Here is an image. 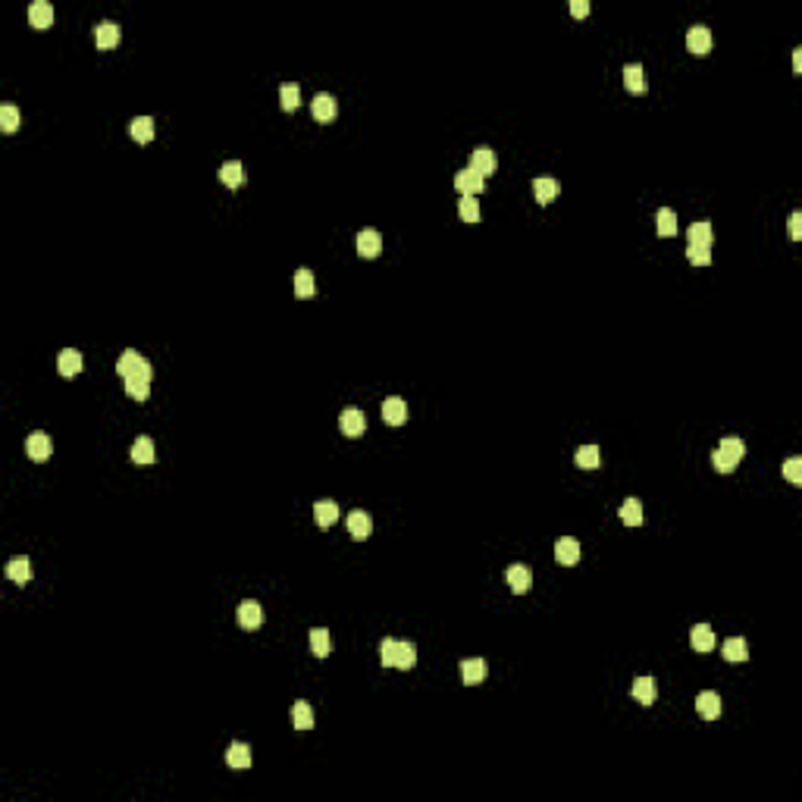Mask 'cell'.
Instances as JSON below:
<instances>
[{
    "mask_svg": "<svg viewBox=\"0 0 802 802\" xmlns=\"http://www.w3.org/2000/svg\"><path fill=\"white\" fill-rule=\"evenodd\" d=\"M116 373L123 376L126 395H129L132 401H144V398H148V392H150V380H154V367H150V364H148V360H144L138 351L126 348L123 358L116 360Z\"/></svg>",
    "mask_w": 802,
    "mask_h": 802,
    "instance_id": "cell-1",
    "label": "cell"
},
{
    "mask_svg": "<svg viewBox=\"0 0 802 802\" xmlns=\"http://www.w3.org/2000/svg\"><path fill=\"white\" fill-rule=\"evenodd\" d=\"M380 661H382V667H401V671H408V667L417 665V649L408 639H382Z\"/></svg>",
    "mask_w": 802,
    "mask_h": 802,
    "instance_id": "cell-2",
    "label": "cell"
},
{
    "mask_svg": "<svg viewBox=\"0 0 802 802\" xmlns=\"http://www.w3.org/2000/svg\"><path fill=\"white\" fill-rule=\"evenodd\" d=\"M743 455H746V442L736 439V436H727V439L718 442V449H714V455H712V464L721 473H730V470L743 461Z\"/></svg>",
    "mask_w": 802,
    "mask_h": 802,
    "instance_id": "cell-3",
    "label": "cell"
},
{
    "mask_svg": "<svg viewBox=\"0 0 802 802\" xmlns=\"http://www.w3.org/2000/svg\"><path fill=\"white\" fill-rule=\"evenodd\" d=\"M470 170H473L476 176H483V179H486V176H492V173L498 170L496 150L486 148V144H483V148H476L473 154H470Z\"/></svg>",
    "mask_w": 802,
    "mask_h": 802,
    "instance_id": "cell-4",
    "label": "cell"
},
{
    "mask_svg": "<svg viewBox=\"0 0 802 802\" xmlns=\"http://www.w3.org/2000/svg\"><path fill=\"white\" fill-rule=\"evenodd\" d=\"M382 420H386L389 427H401V423L408 420V401L401 398V395H389V398L382 401Z\"/></svg>",
    "mask_w": 802,
    "mask_h": 802,
    "instance_id": "cell-5",
    "label": "cell"
},
{
    "mask_svg": "<svg viewBox=\"0 0 802 802\" xmlns=\"http://www.w3.org/2000/svg\"><path fill=\"white\" fill-rule=\"evenodd\" d=\"M260 624H264V608H260V602H254V598L242 602V605H238V627H242V630H260Z\"/></svg>",
    "mask_w": 802,
    "mask_h": 802,
    "instance_id": "cell-6",
    "label": "cell"
},
{
    "mask_svg": "<svg viewBox=\"0 0 802 802\" xmlns=\"http://www.w3.org/2000/svg\"><path fill=\"white\" fill-rule=\"evenodd\" d=\"M311 110H313V119H317V123H333L335 113H339V104H335L333 95L320 91V95L311 101Z\"/></svg>",
    "mask_w": 802,
    "mask_h": 802,
    "instance_id": "cell-7",
    "label": "cell"
},
{
    "mask_svg": "<svg viewBox=\"0 0 802 802\" xmlns=\"http://www.w3.org/2000/svg\"><path fill=\"white\" fill-rule=\"evenodd\" d=\"M119 38H123V32H119V26L110 19L97 22L95 26V41H97V50H113L116 44H119Z\"/></svg>",
    "mask_w": 802,
    "mask_h": 802,
    "instance_id": "cell-8",
    "label": "cell"
},
{
    "mask_svg": "<svg viewBox=\"0 0 802 802\" xmlns=\"http://www.w3.org/2000/svg\"><path fill=\"white\" fill-rule=\"evenodd\" d=\"M85 367V360H82V351H75V348H63L60 358H57V370H60V376H66V380H72V376H79Z\"/></svg>",
    "mask_w": 802,
    "mask_h": 802,
    "instance_id": "cell-9",
    "label": "cell"
},
{
    "mask_svg": "<svg viewBox=\"0 0 802 802\" xmlns=\"http://www.w3.org/2000/svg\"><path fill=\"white\" fill-rule=\"evenodd\" d=\"M455 188L461 191V197H476L480 191L486 188V179H483V176H476V173L467 166V170H461V173L455 176Z\"/></svg>",
    "mask_w": 802,
    "mask_h": 802,
    "instance_id": "cell-10",
    "label": "cell"
},
{
    "mask_svg": "<svg viewBox=\"0 0 802 802\" xmlns=\"http://www.w3.org/2000/svg\"><path fill=\"white\" fill-rule=\"evenodd\" d=\"M358 254H360V257H367V260L380 257V254H382V235H380V232H376V229L358 232Z\"/></svg>",
    "mask_w": 802,
    "mask_h": 802,
    "instance_id": "cell-11",
    "label": "cell"
},
{
    "mask_svg": "<svg viewBox=\"0 0 802 802\" xmlns=\"http://www.w3.org/2000/svg\"><path fill=\"white\" fill-rule=\"evenodd\" d=\"M26 451L32 461H48L50 451H54V442H50V436L48 433H32L26 439Z\"/></svg>",
    "mask_w": 802,
    "mask_h": 802,
    "instance_id": "cell-12",
    "label": "cell"
},
{
    "mask_svg": "<svg viewBox=\"0 0 802 802\" xmlns=\"http://www.w3.org/2000/svg\"><path fill=\"white\" fill-rule=\"evenodd\" d=\"M630 693L639 705H652V702L658 699V683H655V677H636Z\"/></svg>",
    "mask_w": 802,
    "mask_h": 802,
    "instance_id": "cell-13",
    "label": "cell"
},
{
    "mask_svg": "<svg viewBox=\"0 0 802 802\" xmlns=\"http://www.w3.org/2000/svg\"><path fill=\"white\" fill-rule=\"evenodd\" d=\"M555 558H558V565H565V567L577 565V561H580V542L574 536H561L555 542Z\"/></svg>",
    "mask_w": 802,
    "mask_h": 802,
    "instance_id": "cell-14",
    "label": "cell"
},
{
    "mask_svg": "<svg viewBox=\"0 0 802 802\" xmlns=\"http://www.w3.org/2000/svg\"><path fill=\"white\" fill-rule=\"evenodd\" d=\"M28 26L32 28H50L54 26V7L48 0H35L28 7Z\"/></svg>",
    "mask_w": 802,
    "mask_h": 802,
    "instance_id": "cell-15",
    "label": "cell"
},
{
    "mask_svg": "<svg viewBox=\"0 0 802 802\" xmlns=\"http://www.w3.org/2000/svg\"><path fill=\"white\" fill-rule=\"evenodd\" d=\"M533 195H536L539 204H551V201L561 195V182H558L555 176H539L536 182H533Z\"/></svg>",
    "mask_w": 802,
    "mask_h": 802,
    "instance_id": "cell-16",
    "label": "cell"
},
{
    "mask_svg": "<svg viewBox=\"0 0 802 802\" xmlns=\"http://www.w3.org/2000/svg\"><path fill=\"white\" fill-rule=\"evenodd\" d=\"M687 48L693 50L696 57H705L708 50H712V32H708L705 26H693L687 35Z\"/></svg>",
    "mask_w": 802,
    "mask_h": 802,
    "instance_id": "cell-17",
    "label": "cell"
},
{
    "mask_svg": "<svg viewBox=\"0 0 802 802\" xmlns=\"http://www.w3.org/2000/svg\"><path fill=\"white\" fill-rule=\"evenodd\" d=\"M251 761H254V752L251 746H245V743H232L229 749H226V765L229 768H251Z\"/></svg>",
    "mask_w": 802,
    "mask_h": 802,
    "instance_id": "cell-18",
    "label": "cell"
},
{
    "mask_svg": "<svg viewBox=\"0 0 802 802\" xmlns=\"http://www.w3.org/2000/svg\"><path fill=\"white\" fill-rule=\"evenodd\" d=\"M348 533H351V539H367L373 533V520H370L367 511H351L348 514Z\"/></svg>",
    "mask_w": 802,
    "mask_h": 802,
    "instance_id": "cell-19",
    "label": "cell"
},
{
    "mask_svg": "<svg viewBox=\"0 0 802 802\" xmlns=\"http://www.w3.org/2000/svg\"><path fill=\"white\" fill-rule=\"evenodd\" d=\"M339 427H342V433L351 436V439H354V436H360V433H364V427H367V420H364V411H358V408L342 411Z\"/></svg>",
    "mask_w": 802,
    "mask_h": 802,
    "instance_id": "cell-20",
    "label": "cell"
},
{
    "mask_svg": "<svg viewBox=\"0 0 802 802\" xmlns=\"http://www.w3.org/2000/svg\"><path fill=\"white\" fill-rule=\"evenodd\" d=\"M313 517H317V527H333L335 520H339V505L333 502V498H320L317 505H313Z\"/></svg>",
    "mask_w": 802,
    "mask_h": 802,
    "instance_id": "cell-21",
    "label": "cell"
},
{
    "mask_svg": "<svg viewBox=\"0 0 802 802\" xmlns=\"http://www.w3.org/2000/svg\"><path fill=\"white\" fill-rule=\"evenodd\" d=\"M505 577H508V586L514 592H527L533 586V571L527 565H511Z\"/></svg>",
    "mask_w": 802,
    "mask_h": 802,
    "instance_id": "cell-22",
    "label": "cell"
},
{
    "mask_svg": "<svg viewBox=\"0 0 802 802\" xmlns=\"http://www.w3.org/2000/svg\"><path fill=\"white\" fill-rule=\"evenodd\" d=\"M696 712H699L705 721H714L721 714V696L712 693V689L699 693V696H696Z\"/></svg>",
    "mask_w": 802,
    "mask_h": 802,
    "instance_id": "cell-23",
    "label": "cell"
},
{
    "mask_svg": "<svg viewBox=\"0 0 802 802\" xmlns=\"http://www.w3.org/2000/svg\"><path fill=\"white\" fill-rule=\"evenodd\" d=\"M689 643H693V649L696 652H712L714 649V630L708 624H696L693 627V633H689Z\"/></svg>",
    "mask_w": 802,
    "mask_h": 802,
    "instance_id": "cell-24",
    "label": "cell"
},
{
    "mask_svg": "<svg viewBox=\"0 0 802 802\" xmlns=\"http://www.w3.org/2000/svg\"><path fill=\"white\" fill-rule=\"evenodd\" d=\"M461 680L467 683V687H476V683H483L486 680V661L483 658H467L461 665Z\"/></svg>",
    "mask_w": 802,
    "mask_h": 802,
    "instance_id": "cell-25",
    "label": "cell"
},
{
    "mask_svg": "<svg viewBox=\"0 0 802 802\" xmlns=\"http://www.w3.org/2000/svg\"><path fill=\"white\" fill-rule=\"evenodd\" d=\"M219 182H223L226 188H238V185L245 182V166L238 164V160L223 164V166H219Z\"/></svg>",
    "mask_w": 802,
    "mask_h": 802,
    "instance_id": "cell-26",
    "label": "cell"
},
{
    "mask_svg": "<svg viewBox=\"0 0 802 802\" xmlns=\"http://www.w3.org/2000/svg\"><path fill=\"white\" fill-rule=\"evenodd\" d=\"M687 238H689V245H696V248H712V223H708V219L693 223L687 229Z\"/></svg>",
    "mask_w": 802,
    "mask_h": 802,
    "instance_id": "cell-27",
    "label": "cell"
},
{
    "mask_svg": "<svg viewBox=\"0 0 802 802\" xmlns=\"http://www.w3.org/2000/svg\"><path fill=\"white\" fill-rule=\"evenodd\" d=\"M7 577L13 580V583L26 586L28 580H32V561H28V558H13L7 565Z\"/></svg>",
    "mask_w": 802,
    "mask_h": 802,
    "instance_id": "cell-28",
    "label": "cell"
},
{
    "mask_svg": "<svg viewBox=\"0 0 802 802\" xmlns=\"http://www.w3.org/2000/svg\"><path fill=\"white\" fill-rule=\"evenodd\" d=\"M132 461H135V464H154L157 461V449H154V442H150L148 436L135 439V445H132Z\"/></svg>",
    "mask_w": 802,
    "mask_h": 802,
    "instance_id": "cell-29",
    "label": "cell"
},
{
    "mask_svg": "<svg viewBox=\"0 0 802 802\" xmlns=\"http://www.w3.org/2000/svg\"><path fill=\"white\" fill-rule=\"evenodd\" d=\"M129 132H132V138H135L138 144H148L150 138H154V119L150 116H138V119H132V126H129Z\"/></svg>",
    "mask_w": 802,
    "mask_h": 802,
    "instance_id": "cell-30",
    "label": "cell"
},
{
    "mask_svg": "<svg viewBox=\"0 0 802 802\" xmlns=\"http://www.w3.org/2000/svg\"><path fill=\"white\" fill-rule=\"evenodd\" d=\"M624 85L633 95H643V91H646V79H643V66H639V63L624 66Z\"/></svg>",
    "mask_w": 802,
    "mask_h": 802,
    "instance_id": "cell-31",
    "label": "cell"
},
{
    "mask_svg": "<svg viewBox=\"0 0 802 802\" xmlns=\"http://www.w3.org/2000/svg\"><path fill=\"white\" fill-rule=\"evenodd\" d=\"M618 514L627 527H639L643 524V502H639V498H627V502L620 505Z\"/></svg>",
    "mask_w": 802,
    "mask_h": 802,
    "instance_id": "cell-32",
    "label": "cell"
},
{
    "mask_svg": "<svg viewBox=\"0 0 802 802\" xmlns=\"http://www.w3.org/2000/svg\"><path fill=\"white\" fill-rule=\"evenodd\" d=\"M655 229H658V235H661V238L677 235V213H674L671 207H661L658 217H655Z\"/></svg>",
    "mask_w": 802,
    "mask_h": 802,
    "instance_id": "cell-33",
    "label": "cell"
},
{
    "mask_svg": "<svg viewBox=\"0 0 802 802\" xmlns=\"http://www.w3.org/2000/svg\"><path fill=\"white\" fill-rule=\"evenodd\" d=\"M574 461H577V467H583V470H596L598 464H602V451H598L596 445H583V449H577Z\"/></svg>",
    "mask_w": 802,
    "mask_h": 802,
    "instance_id": "cell-34",
    "label": "cell"
},
{
    "mask_svg": "<svg viewBox=\"0 0 802 802\" xmlns=\"http://www.w3.org/2000/svg\"><path fill=\"white\" fill-rule=\"evenodd\" d=\"M292 721H295V727H298V730H311L313 727V708L307 705L304 699H298L292 705Z\"/></svg>",
    "mask_w": 802,
    "mask_h": 802,
    "instance_id": "cell-35",
    "label": "cell"
},
{
    "mask_svg": "<svg viewBox=\"0 0 802 802\" xmlns=\"http://www.w3.org/2000/svg\"><path fill=\"white\" fill-rule=\"evenodd\" d=\"M311 652L317 655V658H326L329 652H333V639H329L326 630H311Z\"/></svg>",
    "mask_w": 802,
    "mask_h": 802,
    "instance_id": "cell-36",
    "label": "cell"
},
{
    "mask_svg": "<svg viewBox=\"0 0 802 802\" xmlns=\"http://www.w3.org/2000/svg\"><path fill=\"white\" fill-rule=\"evenodd\" d=\"M724 658H727V661H746L749 658L746 639H743V636H730L727 643H724Z\"/></svg>",
    "mask_w": 802,
    "mask_h": 802,
    "instance_id": "cell-37",
    "label": "cell"
},
{
    "mask_svg": "<svg viewBox=\"0 0 802 802\" xmlns=\"http://www.w3.org/2000/svg\"><path fill=\"white\" fill-rule=\"evenodd\" d=\"M279 104H282V110H298V104H301V88L295 82H286L282 88H279Z\"/></svg>",
    "mask_w": 802,
    "mask_h": 802,
    "instance_id": "cell-38",
    "label": "cell"
},
{
    "mask_svg": "<svg viewBox=\"0 0 802 802\" xmlns=\"http://www.w3.org/2000/svg\"><path fill=\"white\" fill-rule=\"evenodd\" d=\"M313 288H317V286H313V273L311 270L295 273V295H298V298H311Z\"/></svg>",
    "mask_w": 802,
    "mask_h": 802,
    "instance_id": "cell-39",
    "label": "cell"
},
{
    "mask_svg": "<svg viewBox=\"0 0 802 802\" xmlns=\"http://www.w3.org/2000/svg\"><path fill=\"white\" fill-rule=\"evenodd\" d=\"M0 129L7 132V135L19 129V110H16L13 104H3V107H0Z\"/></svg>",
    "mask_w": 802,
    "mask_h": 802,
    "instance_id": "cell-40",
    "label": "cell"
},
{
    "mask_svg": "<svg viewBox=\"0 0 802 802\" xmlns=\"http://www.w3.org/2000/svg\"><path fill=\"white\" fill-rule=\"evenodd\" d=\"M458 213H461L464 223H480V204H476V197H461Z\"/></svg>",
    "mask_w": 802,
    "mask_h": 802,
    "instance_id": "cell-41",
    "label": "cell"
},
{
    "mask_svg": "<svg viewBox=\"0 0 802 802\" xmlns=\"http://www.w3.org/2000/svg\"><path fill=\"white\" fill-rule=\"evenodd\" d=\"M783 476H787L793 486H802V458H790V461H783Z\"/></svg>",
    "mask_w": 802,
    "mask_h": 802,
    "instance_id": "cell-42",
    "label": "cell"
},
{
    "mask_svg": "<svg viewBox=\"0 0 802 802\" xmlns=\"http://www.w3.org/2000/svg\"><path fill=\"white\" fill-rule=\"evenodd\" d=\"M687 257H689V264H696V266H705V264H712V251L708 248H696V245H689L687 248Z\"/></svg>",
    "mask_w": 802,
    "mask_h": 802,
    "instance_id": "cell-43",
    "label": "cell"
},
{
    "mask_svg": "<svg viewBox=\"0 0 802 802\" xmlns=\"http://www.w3.org/2000/svg\"><path fill=\"white\" fill-rule=\"evenodd\" d=\"M571 16H574V19L589 16V3H586V0H571Z\"/></svg>",
    "mask_w": 802,
    "mask_h": 802,
    "instance_id": "cell-44",
    "label": "cell"
},
{
    "mask_svg": "<svg viewBox=\"0 0 802 802\" xmlns=\"http://www.w3.org/2000/svg\"><path fill=\"white\" fill-rule=\"evenodd\" d=\"M790 238H802V213L790 217Z\"/></svg>",
    "mask_w": 802,
    "mask_h": 802,
    "instance_id": "cell-45",
    "label": "cell"
},
{
    "mask_svg": "<svg viewBox=\"0 0 802 802\" xmlns=\"http://www.w3.org/2000/svg\"><path fill=\"white\" fill-rule=\"evenodd\" d=\"M793 69H796V72H799V69H802V50H799V48L793 50Z\"/></svg>",
    "mask_w": 802,
    "mask_h": 802,
    "instance_id": "cell-46",
    "label": "cell"
}]
</instances>
